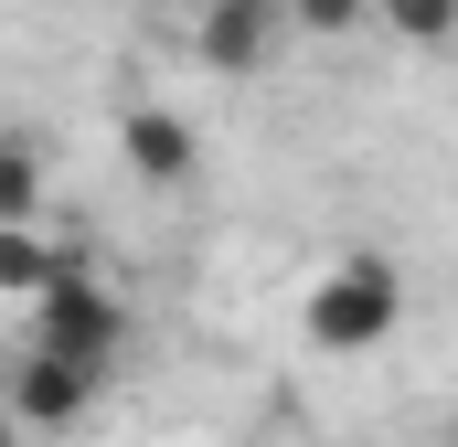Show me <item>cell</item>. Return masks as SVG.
Masks as SVG:
<instances>
[{
    "label": "cell",
    "instance_id": "obj_1",
    "mask_svg": "<svg viewBox=\"0 0 458 447\" xmlns=\"http://www.w3.org/2000/svg\"><path fill=\"white\" fill-rule=\"evenodd\" d=\"M21 341H43V351H64V362H86V373H107L117 384V351H128V309H117L107 288L86 277V266H64L32 309H21Z\"/></svg>",
    "mask_w": 458,
    "mask_h": 447
},
{
    "label": "cell",
    "instance_id": "obj_2",
    "mask_svg": "<svg viewBox=\"0 0 458 447\" xmlns=\"http://www.w3.org/2000/svg\"><path fill=\"white\" fill-rule=\"evenodd\" d=\"M394 320H405V288L373 256H352V266H331L310 288V341L320 351H373V341H394Z\"/></svg>",
    "mask_w": 458,
    "mask_h": 447
},
{
    "label": "cell",
    "instance_id": "obj_3",
    "mask_svg": "<svg viewBox=\"0 0 458 447\" xmlns=\"http://www.w3.org/2000/svg\"><path fill=\"white\" fill-rule=\"evenodd\" d=\"M299 43V11L288 0H203L192 11V54L214 64V75H256V64H277Z\"/></svg>",
    "mask_w": 458,
    "mask_h": 447
},
{
    "label": "cell",
    "instance_id": "obj_4",
    "mask_svg": "<svg viewBox=\"0 0 458 447\" xmlns=\"http://www.w3.org/2000/svg\"><path fill=\"white\" fill-rule=\"evenodd\" d=\"M21 426H75L97 394H107V373H86V362H64V351H43V341H21Z\"/></svg>",
    "mask_w": 458,
    "mask_h": 447
},
{
    "label": "cell",
    "instance_id": "obj_5",
    "mask_svg": "<svg viewBox=\"0 0 458 447\" xmlns=\"http://www.w3.org/2000/svg\"><path fill=\"white\" fill-rule=\"evenodd\" d=\"M128 160L160 181V171H192V128L182 117H128Z\"/></svg>",
    "mask_w": 458,
    "mask_h": 447
},
{
    "label": "cell",
    "instance_id": "obj_6",
    "mask_svg": "<svg viewBox=\"0 0 458 447\" xmlns=\"http://www.w3.org/2000/svg\"><path fill=\"white\" fill-rule=\"evenodd\" d=\"M299 11V43H342V32H373L384 0H288Z\"/></svg>",
    "mask_w": 458,
    "mask_h": 447
},
{
    "label": "cell",
    "instance_id": "obj_7",
    "mask_svg": "<svg viewBox=\"0 0 458 447\" xmlns=\"http://www.w3.org/2000/svg\"><path fill=\"white\" fill-rule=\"evenodd\" d=\"M384 32H405V43H448V32H458V0H384Z\"/></svg>",
    "mask_w": 458,
    "mask_h": 447
}]
</instances>
